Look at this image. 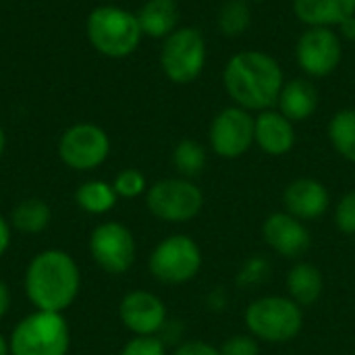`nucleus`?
I'll use <instances>...</instances> for the list:
<instances>
[{
    "label": "nucleus",
    "mask_w": 355,
    "mask_h": 355,
    "mask_svg": "<svg viewBox=\"0 0 355 355\" xmlns=\"http://www.w3.org/2000/svg\"><path fill=\"white\" fill-rule=\"evenodd\" d=\"M285 73L281 62L262 50H239L223 69V87L231 102L248 112L277 106Z\"/></svg>",
    "instance_id": "nucleus-1"
},
{
    "label": "nucleus",
    "mask_w": 355,
    "mask_h": 355,
    "mask_svg": "<svg viewBox=\"0 0 355 355\" xmlns=\"http://www.w3.org/2000/svg\"><path fill=\"white\" fill-rule=\"evenodd\" d=\"M81 287L77 262L62 250H46L37 254L25 272V293L35 310L62 314Z\"/></svg>",
    "instance_id": "nucleus-2"
},
{
    "label": "nucleus",
    "mask_w": 355,
    "mask_h": 355,
    "mask_svg": "<svg viewBox=\"0 0 355 355\" xmlns=\"http://www.w3.org/2000/svg\"><path fill=\"white\" fill-rule=\"evenodd\" d=\"M85 33L92 48L106 58L131 56L144 37L137 15L116 4L96 6L87 15Z\"/></svg>",
    "instance_id": "nucleus-3"
},
{
    "label": "nucleus",
    "mask_w": 355,
    "mask_h": 355,
    "mask_svg": "<svg viewBox=\"0 0 355 355\" xmlns=\"http://www.w3.org/2000/svg\"><path fill=\"white\" fill-rule=\"evenodd\" d=\"M245 327L258 341L289 343L304 329V308L283 295L258 297L245 310Z\"/></svg>",
    "instance_id": "nucleus-4"
},
{
    "label": "nucleus",
    "mask_w": 355,
    "mask_h": 355,
    "mask_svg": "<svg viewBox=\"0 0 355 355\" xmlns=\"http://www.w3.org/2000/svg\"><path fill=\"white\" fill-rule=\"evenodd\" d=\"M208 44L198 27H177L162 40L160 69L164 77L175 85L193 83L206 69Z\"/></svg>",
    "instance_id": "nucleus-5"
},
{
    "label": "nucleus",
    "mask_w": 355,
    "mask_h": 355,
    "mask_svg": "<svg viewBox=\"0 0 355 355\" xmlns=\"http://www.w3.org/2000/svg\"><path fill=\"white\" fill-rule=\"evenodd\" d=\"M69 345L71 333L62 314L42 310L25 316L8 339L10 355H67Z\"/></svg>",
    "instance_id": "nucleus-6"
},
{
    "label": "nucleus",
    "mask_w": 355,
    "mask_h": 355,
    "mask_svg": "<svg viewBox=\"0 0 355 355\" xmlns=\"http://www.w3.org/2000/svg\"><path fill=\"white\" fill-rule=\"evenodd\" d=\"M146 206L164 223H187L200 214L204 206V193L191 179H162L148 187Z\"/></svg>",
    "instance_id": "nucleus-7"
},
{
    "label": "nucleus",
    "mask_w": 355,
    "mask_h": 355,
    "mask_svg": "<svg viewBox=\"0 0 355 355\" xmlns=\"http://www.w3.org/2000/svg\"><path fill=\"white\" fill-rule=\"evenodd\" d=\"M150 272L164 285H183L202 268V250L187 235H171L162 239L150 254Z\"/></svg>",
    "instance_id": "nucleus-8"
},
{
    "label": "nucleus",
    "mask_w": 355,
    "mask_h": 355,
    "mask_svg": "<svg viewBox=\"0 0 355 355\" xmlns=\"http://www.w3.org/2000/svg\"><path fill=\"white\" fill-rule=\"evenodd\" d=\"M295 60L310 79L333 75L343 60V40L331 27H306L295 44Z\"/></svg>",
    "instance_id": "nucleus-9"
},
{
    "label": "nucleus",
    "mask_w": 355,
    "mask_h": 355,
    "mask_svg": "<svg viewBox=\"0 0 355 355\" xmlns=\"http://www.w3.org/2000/svg\"><path fill=\"white\" fill-rule=\"evenodd\" d=\"M110 154L108 133L94 123H77L58 139V158L73 171H94Z\"/></svg>",
    "instance_id": "nucleus-10"
},
{
    "label": "nucleus",
    "mask_w": 355,
    "mask_h": 355,
    "mask_svg": "<svg viewBox=\"0 0 355 355\" xmlns=\"http://www.w3.org/2000/svg\"><path fill=\"white\" fill-rule=\"evenodd\" d=\"M208 141L212 152L225 160L243 156L254 146V114L235 104L218 110L210 123Z\"/></svg>",
    "instance_id": "nucleus-11"
},
{
    "label": "nucleus",
    "mask_w": 355,
    "mask_h": 355,
    "mask_svg": "<svg viewBox=\"0 0 355 355\" xmlns=\"http://www.w3.org/2000/svg\"><path fill=\"white\" fill-rule=\"evenodd\" d=\"M135 237L123 223H102L92 231L89 254L94 262L110 272L123 275L135 262Z\"/></svg>",
    "instance_id": "nucleus-12"
},
{
    "label": "nucleus",
    "mask_w": 355,
    "mask_h": 355,
    "mask_svg": "<svg viewBox=\"0 0 355 355\" xmlns=\"http://www.w3.org/2000/svg\"><path fill=\"white\" fill-rule=\"evenodd\" d=\"M121 322L135 337H156L166 327V306L150 291H131L119 306Z\"/></svg>",
    "instance_id": "nucleus-13"
},
{
    "label": "nucleus",
    "mask_w": 355,
    "mask_h": 355,
    "mask_svg": "<svg viewBox=\"0 0 355 355\" xmlns=\"http://www.w3.org/2000/svg\"><path fill=\"white\" fill-rule=\"evenodd\" d=\"M262 235L266 245L287 260H300L312 245L308 227L287 212L270 214L262 225Z\"/></svg>",
    "instance_id": "nucleus-14"
},
{
    "label": "nucleus",
    "mask_w": 355,
    "mask_h": 355,
    "mask_svg": "<svg viewBox=\"0 0 355 355\" xmlns=\"http://www.w3.org/2000/svg\"><path fill=\"white\" fill-rule=\"evenodd\" d=\"M283 206L285 212L300 218L302 223L306 220H316L320 218L329 206H331V193L324 183L318 179L302 177L291 181L285 191H283Z\"/></svg>",
    "instance_id": "nucleus-15"
},
{
    "label": "nucleus",
    "mask_w": 355,
    "mask_h": 355,
    "mask_svg": "<svg viewBox=\"0 0 355 355\" xmlns=\"http://www.w3.org/2000/svg\"><path fill=\"white\" fill-rule=\"evenodd\" d=\"M295 123L268 108L254 116V144L268 156H285L295 146Z\"/></svg>",
    "instance_id": "nucleus-16"
},
{
    "label": "nucleus",
    "mask_w": 355,
    "mask_h": 355,
    "mask_svg": "<svg viewBox=\"0 0 355 355\" xmlns=\"http://www.w3.org/2000/svg\"><path fill=\"white\" fill-rule=\"evenodd\" d=\"M320 96L316 85L306 79V77H295V79H285L279 100H277V110L287 116L291 123H302L314 116L318 110Z\"/></svg>",
    "instance_id": "nucleus-17"
},
{
    "label": "nucleus",
    "mask_w": 355,
    "mask_h": 355,
    "mask_svg": "<svg viewBox=\"0 0 355 355\" xmlns=\"http://www.w3.org/2000/svg\"><path fill=\"white\" fill-rule=\"evenodd\" d=\"M293 15L306 27L337 29L355 15V0H293Z\"/></svg>",
    "instance_id": "nucleus-18"
},
{
    "label": "nucleus",
    "mask_w": 355,
    "mask_h": 355,
    "mask_svg": "<svg viewBox=\"0 0 355 355\" xmlns=\"http://www.w3.org/2000/svg\"><path fill=\"white\" fill-rule=\"evenodd\" d=\"M135 15L144 35L152 40H164L181 27V8L177 0H146Z\"/></svg>",
    "instance_id": "nucleus-19"
},
{
    "label": "nucleus",
    "mask_w": 355,
    "mask_h": 355,
    "mask_svg": "<svg viewBox=\"0 0 355 355\" xmlns=\"http://www.w3.org/2000/svg\"><path fill=\"white\" fill-rule=\"evenodd\" d=\"M285 283H287L289 297L302 308H310L322 297V289H324L322 272L318 266H314L310 262H297L287 272Z\"/></svg>",
    "instance_id": "nucleus-20"
},
{
    "label": "nucleus",
    "mask_w": 355,
    "mask_h": 355,
    "mask_svg": "<svg viewBox=\"0 0 355 355\" xmlns=\"http://www.w3.org/2000/svg\"><path fill=\"white\" fill-rule=\"evenodd\" d=\"M50 216H52L50 206L44 200L27 198L12 208L8 223H10V227H15L21 233L35 235V233H42L50 225Z\"/></svg>",
    "instance_id": "nucleus-21"
},
{
    "label": "nucleus",
    "mask_w": 355,
    "mask_h": 355,
    "mask_svg": "<svg viewBox=\"0 0 355 355\" xmlns=\"http://www.w3.org/2000/svg\"><path fill=\"white\" fill-rule=\"evenodd\" d=\"M329 141L343 160L355 164V108L337 110L331 116Z\"/></svg>",
    "instance_id": "nucleus-22"
},
{
    "label": "nucleus",
    "mask_w": 355,
    "mask_h": 355,
    "mask_svg": "<svg viewBox=\"0 0 355 355\" xmlns=\"http://www.w3.org/2000/svg\"><path fill=\"white\" fill-rule=\"evenodd\" d=\"M119 196L114 187L106 181H85L75 191V202L81 210L89 214H106L114 208Z\"/></svg>",
    "instance_id": "nucleus-23"
},
{
    "label": "nucleus",
    "mask_w": 355,
    "mask_h": 355,
    "mask_svg": "<svg viewBox=\"0 0 355 355\" xmlns=\"http://www.w3.org/2000/svg\"><path fill=\"white\" fill-rule=\"evenodd\" d=\"M216 27L227 37H239L252 27V8L243 0H227L216 12Z\"/></svg>",
    "instance_id": "nucleus-24"
},
{
    "label": "nucleus",
    "mask_w": 355,
    "mask_h": 355,
    "mask_svg": "<svg viewBox=\"0 0 355 355\" xmlns=\"http://www.w3.org/2000/svg\"><path fill=\"white\" fill-rule=\"evenodd\" d=\"M206 148L198 139H181L173 150V164L181 177L193 179L206 166Z\"/></svg>",
    "instance_id": "nucleus-25"
},
{
    "label": "nucleus",
    "mask_w": 355,
    "mask_h": 355,
    "mask_svg": "<svg viewBox=\"0 0 355 355\" xmlns=\"http://www.w3.org/2000/svg\"><path fill=\"white\" fill-rule=\"evenodd\" d=\"M114 191L119 198H125V200H133V198H139L141 193H146V177L137 171V168H125L121 171L116 177H114V183H112Z\"/></svg>",
    "instance_id": "nucleus-26"
},
{
    "label": "nucleus",
    "mask_w": 355,
    "mask_h": 355,
    "mask_svg": "<svg viewBox=\"0 0 355 355\" xmlns=\"http://www.w3.org/2000/svg\"><path fill=\"white\" fill-rule=\"evenodd\" d=\"M335 225L343 235H355V189L339 200L335 208Z\"/></svg>",
    "instance_id": "nucleus-27"
},
{
    "label": "nucleus",
    "mask_w": 355,
    "mask_h": 355,
    "mask_svg": "<svg viewBox=\"0 0 355 355\" xmlns=\"http://www.w3.org/2000/svg\"><path fill=\"white\" fill-rule=\"evenodd\" d=\"M121 355H166V347L158 337H135L123 347Z\"/></svg>",
    "instance_id": "nucleus-28"
},
{
    "label": "nucleus",
    "mask_w": 355,
    "mask_h": 355,
    "mask_svg": "<svg viewBox=\"0 0 355 355\" xmlns=\"http://www.w3.org/2000/svg\"><path fill=\"white\" fill-rule=\"evenodd\" d=\"M220 355H260V345L252 335H233L223 343Z\"/></svg>",
    "instance_id": "nucleus-29"
},
{
    "label": "nucleus",
    "mask_w": 355,
    "mask_h": 355,
    "mask_svg": "<svg viewBox=\"0 0 355 355\" xmlns=\"http://www.w3.org/2000/svg\"><path fill=\"white\" fill-rule=\"evenodd\" d=\"M175 355H220V349L206 341H185L177 347Z\"/></svg>",
    "instance_id": "nucleus-30"
},
{
    "label": "nucleus",
    "mask_w": 355,
    "mask_h": 355,
    "mask_svg": "<svg viewBox=\"0 0 355 355\" xmlns=\"http://www.w3.org/2000/svg\"><path fill=\"white\" fill-rule=\"evenodd\" d=\"M8 245H10V223L4 216H0V258L4 256Z\"/></svg>",
    "instance_id": "nucleus-31"
},
{
    "label": "nucleus",
    "mask_w": 355,
    "mask_h": 355,
    "mask_svg": "<svg viewBox=\"0 0 355 355\" xmlns=\"http://www.w3.org/2000/svg\"><path fill=\"white\" fill-rule=\"evenodd\" d=\"M337 33L341 35V40L345 37V40H355V15L354 17H349V19H345L339 27H337Z\"/></svg>",
    "instance_id": "nucleus-32"
},
{
    "label": "nucleus",
    "mask_w": 355,
    "mask_h": 355,
    "mask_svg": "<svg viewBox=\"0 0 355 355\" xmlns=\"http://www.w3.org/2000/svg\"><path fill=\"white\" fill-rule=\"evenodd\" d=\"M8 308H10V289L4 281H0V318H4Z\"/></svg>",
    "instance_id": "nucleus-33"
},
{
    "label": "nucleus",
    "mask_w": 355,
    "mask_h": 355,
    "mask_svg": "<svg viewBox=\"0 0 355 355\" xmlns=\"http://www.w3.org/2000/svg\"><path fill=\"white\" fill-rule=\"evenodd\" d=\"M0 355H10V347H8V341L0 335Z\"/></svg>",
    "instance_id": "nucleus-34"
},
{
    "label": "nucleus",
    "mask_w": 355,
    "mask_h": 355,
    "mask_svg": "<svg viewBox=\"0 0 355 355\" xmlns=\"http://www.w3.org/2000/svg\"><path fill=\"white\" fill-rule=\"evenodd\" d=\"M4 148H6V135H4V129L0 127V158L4 154Z\"/></svg>",
    "instance_id": "nucleus-35"
},
{
    "label": "nucleus",
    "mask_w": 355,
    "mask_h": 355,
    "mask_svg": "<svg viewBox=\"0 0 355 355\" xmlns=\"http://www.w3.org/2000/svg\"><path fill=\"white\" fill-rule=\"evenodd\" d=\"M243 2H248V4H252V2H266V0H243Z\"/></svg>",
    "instance_id": "nucleus-36"
}]
</instances>
